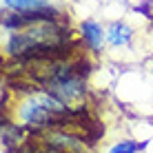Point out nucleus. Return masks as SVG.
Listing matches in <instances>:
<instances>
[{"label":"nucleus","instance_id":"nucleus-1","mask_svg":"<svg viewBox=\"0 0 153 153\" xmlns=\"http://www.w3.org/2000/svg\"><path fill=\"white\" fill-rule=\"evenodd\" d=\"M71 40V29L67 25L60 22H38L31 27L22 29V31H13L7 40V56L11 58H20L25 56L31 47L38 45H60V42Z\"/></svg>","mask_w":153,"mask_h":153},{"label":"nucleus","instance_id":"nucleus-2","mask_svg":"<svg viewBox=\"0 0 153 153\" xmlns=\"http://www.w3.org/2000/svg\"><path fill=\"white\" fill-rule=\"evenodd\" d=\"M42 89L49 93H53L56 98H60L62 102L71 104V102H80L87 96V84H84V78H80L78 73L73 76H67L62 80H51V82H45Z\"/></svg>","mask_w":153,"mask_h":153},{"label":"nucleus","instance_id":"nucleus-3","mask_svg":"<svg viewBox=\"0 0 153 153\" xmlns=\"http://www.w3.org/2000/svg\"><path fill=\"white\" fill-rule=\"evenodd\" d=\"M45 144H51L56 149H62V151H69V153H82L87 142H84V135H73V133H67L62 129H56L51 133H47L42 138Z\"/></svg>","mask_w":153,"mask_h":153},{"label":"nucleus","instance_id":"nucleus-4","mask_svg":"<svg viewBox=\"0 0 153 153\" xmlns=\"http://www.w3.org/2000/svg\"><path fill=\"white\" fill-rule=\"evenodd\" d=\"M80 36L84 40V45L93 51H100L102 49V42H104V33H102V27L93 20H84L82 27H80Z\"/></svg>","mask_w":153,"mask_h":153},{"label":"nucleus","instance_id":"nucleus-5","mask_svg":"<svg viewBox=\"0 0 153 153\" xmlns=\"http://www.w3.org/2000/svg\"><path fill=\"white\" fill-rule=\"evenodd\" d=\"M131 38H133V29L126 27L124 22H113L107 31V40L111 42L113 47H120V45H126Z\"/></svg>","mask_w":153,"mask_h":153},{"label":"nucleus","instance_id":"nucleus-6","mask_svg":"<svg viewBox=\"0 0 153 153\" xmlns=\"http://www.w3.org/2000/svg\"><path fill=\"white\" fill-rule=\"evenodd\" d=\"M135 151H138V144H135V142L122 140V142H118L115 146H111V151H109V153H135Z\"/></svg>","mask_w":153,"mask_h":153},{"label":"nucleus","instance_id":"nucleus-7","mask_svg":"<svg viewBox=\"0 0 153 153\" xmlns=\"http://www.w3.org/2000/svg\"><path fill=\"white\" fill-rule=\"evenodd\" d=\"M151 9H153V2H144V4H138V7H135V11H140V13H144V16H149V18H153Z\"/></svg>","mask_w":153,"mask_h":153},{"label":"nucleus","instance_id":"nucleus-8","mask_svg":"<svg viewBox=\"0 0 153 153\" xmlns=\"http://www.w3.org/2000/svg\"><path fill=\"white\" fill-rule=\"evenodd\" d=\"M9 124V115H7V109H4V102L0 104V129H4V126Z\"/></svg>","mask_w":153,"mask_h":153},{"label":"nucleus","instance_id":"nucleus-9","mask_svg":"<svg viewBox=\"0 0 153 153\" xmlns=\"http://www.w3.org/2000/svg\"><path fill=\"white\" fill-rule=\"evenodd\" d=\"M0 13H2V11H0Z\"/></svg>","mask_w":153,"mask_h":153}]
</instances>
